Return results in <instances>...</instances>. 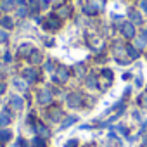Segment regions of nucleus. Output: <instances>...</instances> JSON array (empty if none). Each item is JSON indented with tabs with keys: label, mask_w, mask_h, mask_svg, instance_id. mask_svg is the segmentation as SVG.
<instances>
[{
	"label": "nucleus",
	"mask_w": 147,
	"mask_h": 147,
	"mask_svg": "<svg viewBox=\"0 0 147 147\" xmlns=\"http://www.w3.org/2000/svg\"><path fill=\"white\" fill-rule=\"evenodd\" d=\"M12 106H14L16 109H21V106H23V100H21L19 97H14V99H12Z\"/></svg>",
	"instance_id": "obj_1"
},
{
	"label": "nucleus",
	"mask_w": 147,
	"mask_h": 147,
	"mask_svg": "<svg viewBox=\"0 0 147 147\" xmlns=\"http://www.w3.org/2000/svg\"><path fill=\"white\" fill-rule=\"evenodd\" d=\"M9 137H11L9 131H0V138H9Z\"/></svg>",
	"instance_id": "obj_6"
},
{
	"label": "nucleus",
	"mask_w": 147,
	"mask_h": 147,
	"mask_svg": "<svg viewBox=\"0 0 147 147\" xmlns=\"http://www.w3.org/2000/svg\"><path fill=\"white\" fill-rule=\"evenodd\" d=\"M7 123H9V118H5L2 114V116H0V125H7Z\"/></svg>",
	"instance_id": "obj_4"
},
{
	"label": "nucleus",
	"mask_w": 147,
	"mask_h": 147,
	"mask_svg": "<svg viewBox=\"0 0 147 147\" xmlns=\"http://www.w3.org/2000/svg\"><path fill=\"white\" fill-rule=\"evenodd\" d=\"M73 121H75V118H69V119H66V123L62 125V128H67V126H69V125H71Z\"/></svg>",
	"instance_id": "obj_5"
},
{
	"label": "nucleus",
	"mask_w": 147,
	"mask_h": 147,
	"mask_svg": "<svg viewBox=\"0 0 147 147\" xmlns=\"http://www.w3.org/2000/svg\"><path fill=\"white\" fill-rule=\"evenodd\" d=\"M40 100H42V102H49V100H50V94L43 92V94H42V97H40Z\"/></svg>",
	"instance_id": "obj_3"
},
{
	"label": "nucleus",
	"mask_w": 147,
	"mask_h": 147,
	"mask_svg": "<svg viewBox=\"0 0 147 147\" xmlns=\"http://www.w3.org/2000/svg\"><path fill=\"white\" fill-rule=\"evenodd\" d=\"M123 30H125V35H126V36H131V35H133V26H131V24H126Z\"/></svg>",
	"instance_id": "obj_2"
}]
</instances>
